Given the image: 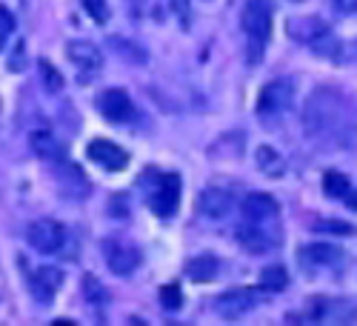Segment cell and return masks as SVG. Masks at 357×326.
<instances>
[{
    "label": "cell",
    "mask_w": 357,
    "mask_h": 326,
    "mask_svg": "<svg viewBox=\"0 0 357 326\" xmlns=\"http://www.w3.org/2000/svg\"><path fill=\"white\" fill-rule=\"evenodd\" d=\"M303 129L323 146H346L354 132V109L349 98L332 86H320L303 106Z\"/></svg>",
    "instance_id": "1"
},
{
    "label": "cell",
    "mask_w": 357,
    "mask_h": 326,
    "mask_svg": "<svg viewBox=\"0 0 357 326\" xmlns=\"http://www.w3.org/2000/svg\"><path fill=\"white\" fill-rule=\"evenodd\" d=\"M275 29V3L272 0H249L243 9V32L249 38V61L257 64Z\"/></svg>",
    "instance_id": "2"
},
{
    "label": "cell",
    "mask_w": 357,
    "mask_h": 326,
    "mask_svg": "<svg viewBox=\"0 0 357 326\" xmlns=\"http://www.w3.org/2000/svg\"><path fill=\"white\" fill-rule=\"evenodd\" d=\"M291 103H294V83L289 77H278V80L263 86L260 101H257V117L263 124L280 121V117L291 109Z\"/></svg>",
    "instance_id": "3"
},
{
    "label": "cell",
    "mask_w": 357,
    "mask_h": 326,
    "mask_svg": "<svg viewBox=\"0 0 357 326\" xmlns=\"http://www.w3.org/2000/svg\"><path fill=\"white\" fill-rule=\"evenodd\" d=\"M181 189H183V184L177 175H160L155 181V186L146 195L149 209H152L158 218H172L177 212V206H181Z\"/></svg>",
    "instance_id": "4"
},
{
    "label": "cell",
    "mask_w": 357,
    "mask_h": 326,
    "mask_svg": "<svg viewBox=\"0 0 357 326\" xmlns=\"http://www.w3.org/2000/svg\"><path fill=\"white\" fill-rule=\"evenodd\" d=\"M26 241L32 244L38 252H43V255H57V252L66 246L69 232H66L63 223H57V221H52V218H40V221H35V223H29Z\"/></svg>",
    "instance_id": "5"
},
{
    "label": "cell",
    "mask_w": 357,
    "mask_h": 326,
    "mask_svg": "<svg viewBox=\"0 0 357 326\" xmlns=\"http://www.w3.org/2000/svg\"><path fill=\"white\" fill-rule=\"evenodd\" d=\"M66 54H69V61H72L80 83H92L100 75V69H103L100 49L95 43H89V40H72L66 46Z\"/></svg>",
    "instance_id": "6"
},
{
    "label": "cell",
    "mask_w": 357,
    "mask_h": 326,
    "mask_svg": "<svg viewBox=\"0 0 357 326\" xmlns=\"http://www.w3.org/2000/svg\"><path fill=\"white\" fill-rule=\"evenodd\" d=\"M95 106L109 124H132L137 117V109L123 89H106L95 98Z\"/></svg>",
    "instance_id": "7"
},
{
    "label": "cell",
    "mask_w": 357,
    "mask_h": 326,
    "mask_svg": "<svg viewBox=\"0 0 357 326\" xmlns=\"http://www.w3.org/2000/svg\"><path fill=\"white\" fill-rule=\"evenodd\" d=\"M237 241H241L243 249L260 255V252H269L280 244V235L269 229V221H246L237 226Z\"/></svg>",
    "instance_id": "8"
},
{
    "label": "cell",
    "mask_w": 357,
    "mask_h": 326,
    "mask_svg": "<svg viewBox=\"0 0 357 326\" xmlns=\"http://www.w3.org/2000/svg\"><path fill=\"white\" fill-rule=\"evenodd\" d=\"M354 318L357 312L349 301H329V298H312L309 309L303 312V320H314V323H351Z\"/></svg>",
    "instance_id": "9"
},
{
    "label": "cell",
    "mask_w": 357,
    "mask_h": 326,
    "mask_svg": "<svg viewBox=\"0 0 357 326\" xmlns=\"http://www.w3.org/2000/svg\"><path fill=\"white\" fill-rule=\"evenodd\" d=\"M86 158L95 166H100L103 172H123L129 166V155L121 149L117 143L106 140V138H95L86 146Z\"/></svg>",
    "instance_id": "10"
},
{
    "label": "cell",
    "mask_w": 357,
    "mask_h": 326,
    "mask_svg": "<svg viewBox=\"0 0 357 326\" xmlns=\"http://www.w3.org/2000/svg\"><path fill=\"white\" fill-rule=\"evenodd\" d=\"M103 255H106V266L114 275H132L140 263V252L129 244H121V241H106Z\"/></svg>",
    "instance_id": "11"
},
{
    "label": "cell",
    "mask_w": 357,
    "mask_h": 326,
    "mask_svg": "<svg viewBox=\"0 0 357 326\" xmlns=\"http://www.w3.org/2000/svg\"><path fill=\"white\" fill-rule=\"evenodd\" d=\"M257 292L255 289H231L226 295H220L218 298V312L229 320H237V318H243L249 315L255 306H257Z\"/></svg>",
    "instance_id": "12"
},
{
    "label": "cell",
    "mask_w": 357,
    "mask_h": 326,
    "mask_svg": "<svg viewBox=\"0 0 357 326\" xmlns=\"http://www.w3.org/2000/svg\"><path fill=\"white\" fill-rule=\"evenodd\" d=\"M61 286H63V272L57 269V266H40V269H35L32 278H29V289H32V295L40 304H49Z\"/></svg>",
    "instance_id": "13"
},
{
    "label": "cell",
    "mask_w": 357,
    "mask_h": 326,
    "mask_svg": "<svg viewBox=\"0 0 357 326\" xmlns=\"http://www.w3.org/2000/svg\"><path fill=\"white\" fill-rule=\"evenodd\" d=\"M340 260H343V252L332 244H309V246L301 249V263L309 272L329 269V266H337Z\"/></svg>",
    "instance_id": "14"
},
{
    "label": "cell",
    "mask_w": 357,
    "mask_h": 326,
    "mask_svg": "<svg viewBox=\"0 0 357 326\" xmlns=\"http://www.w3.org/2000/svg\"><path fill=\"white\" fill-rule=\"evenodd\" d=\"M231 206H234V198L226 189H206V192L197 195V212L203 218H209V221L226 218L231 212Z\"/></svg>",
    "instance_id": "15"
},
{
    "label": "cell",
    "mask_w": 357,
    "mask_h": 326,
    "mask_svg": "<svg viewBox=\"0 0 357 326\" xmlns=\"http://www.w3.org/2000/svg\"><path fill=\"white\" fill-rule=\"evenodd\" d=\"M243 215H246V221H275L278 218V200L272 195H263V192L246 195L243 198Z\"/></svg>",
    "instance_id": "16"
},
{
    "label": "cell",
    "mask_w": 357,
    "mask_h": 326,
    "mask_svg": "<svg viewBox=\"0 0 357 326\" xmlns=\"http://www.w3.org/2000/svg\"><path fill=\"white\" fill-rule=\"evenodd\" d=\"M323 189H326V195H329V198L343 200V203H349V206H354V209H357V192H354V186H351V181L346 175L329 172L323 177Z\"/></svg>",
    "instance_id": "17"
},
{
    "label": "cell",
    "mask_w": 357,
    "mask_h": 326,
    "mask_svg": "<svg viewBox=\"0 0 357 326\" xmlns=\"http://www.w3.org/2000/svg\"><path fill=\"white\" fill-rule=\"evenodd\" d=\"M218 269H220V263H218L215 255H197V258H192V260L186 263V275H189V281H195V283L215 281Z\"/></svg>",
    "instance_id": "18"
},
{
    "label": "cell",
    "mask_w": 357,
    "mask_h": 326,
    "mask_svg": "<svg viewBox=\"0 0 357 326\" xmlns=\"http://www.w3.org/2000/svg\"><path fill=\"white\" fill-rule=\"evenodd\" d=\"M260 286H263L266 292H283V289L289 286V272L283 269L280 263L266 266V269L260 272Z\"/></svg>",
    "instance_id": "19"
},
{
    "label": "cell",
    "mask_w": 357,
    "mask_h": 326,
    "mask_svg": "<svg viewBox=\"0 0 357 326\" xmlns=\"http://www.w3.org/2000/svg\"><path fill=\"white\" fill-rule=\"evenodd\" d=\"M257 166H260V172L263 175H269V177H280L283 175V158L272 149V146H260L257 149Z\"/></svg>",
    "instance_id": "20"
},
{
    "label": "cell",
    "mask_w": 357,
    "mask_h": 326,
    "mask_svg": "<svg viewBox=\"0 0 357 326\" xmlns=\"http://www.w3.org/2000/svg\"><path fill=\"white\" fill-rule=\"evenodd\" d=\"M32 143H35V149H38V155H43L46 161H61L63 158V146L57 143L49 132H40V135H35L32 138Z\"/></svg>",
    "instance_id": "21"
},
{
    "label": "cell",
    "mask_w": 357,
    "mask_h": 326,
    "mask_svg": "<svg viewBox=\"0 0 357 326\" xmlns=\"http://www.w3.org/2000/svg\"><path fill=\"white\" fill-rule=\"evenodd\" d=\"M160 304H163L169 312L181 309V306H183V292H181V286H177V283L163 286V289H160Z\"/></svg>",
    "instance_id": "22"
},
{
    "label": "cell",
    "mask_w": 357,
    "mask_h": 326,
    "mask_svg": "<svg viewBox=\"0 0 357 326\" xmlns=\"http://www.w3.org/2000/svg\"><path fill=\"white\" fill-rule=\"evenodd\" d=\"M38 69H40V77H43V83H46L49 92H61V89H63V77L57 75V69H54L49 61H40Z\"/></svg>",
    "instance_id": "23"
},
{
    "label": "cell",
    "mask_w": 357,
    "mask_h": 326,
    "mask_svg": "<svg viewBox=\"0 0 357 326\" xmlns=\"http://www.w3.org/2000/svg\"><path fill=\"white\" fill-rule=\"evenodd\" d=\"M83 6H86L89 15H92V20H98V23H106L109 15H112L106 0H83Z\"/></svg>",
    "instance_id": "24"
},
{
    "label": "cell",
    "mask_w": 357,
    "mask_h": 326,
    "mask_svg": "<svg viewBox=\"0 0 357 326\" xmlns=\"http://www.w3.org/2000/svg\"><path fill=\"white\" fill-rule=\"evenodd\" d=\"M12 29H15L12 15H9L6 9H0V49L6 46V40H9V35H12Z\"/></svg>",
    "instance_id": "25"
},
{
    "label": "cell",
    "mask_w": 357,
    "mask_h": 326,
    "mask_svg": "<svg viewBox=\"0 0 357 326\" xmlns=\"http://www.w3.org/2000/svg\"><path fill=\"white\" fill-rule=\"evenodd\" d=\"M83 289H86L89 298H92V295H98V298H106V292L98 286V281H95L92 275H86V278H83Z\"/></svg>",
    "instance_id": "26"
},
{
    "label": "cell",
    "mask_w": 357,
    "mask_h": 326,
    "mask_svg": "<svg viewBox=\"0 0 357 326\" xmlns=\"http://www.w3.org/2000/svg\"><path fill=\"white\" fill-rule=\"evenodd\" d=\"M317 229L320 232H326V229H329V232H354V226L351 223H335V221H323V223H317Z\"/></svg>",
    "instance_id": "27"
},
{
    "label": "cell",
    "mask_w": 357,
    "mask_h": 326,
    "mask_svg": "<svg viewBox=\"0 0 357 326\" xmlns=\"http://www.w3.org/2000/svg\"><path fill=\"white\" fill-rule=\"evenodd\" d=\"M332 3L340 15H354L357 12V0H332Z\"/></svg>",
    "instance_id": "28"
},
{
    "label": "cell",
    "mask_w": 357,
    "mask_h": 326,
    "mask_svg": "<svg viewBox=\"0 0 357 326\" xmlns=\"http://www.w3.org/2000/svg\"><path fill=\"white\" fill-rule=\"evenodd\" d=\"M169 3H172V9H174L177 15H181V17H186V15H189V0H169Z\"/></svg>",
    "instance_id": "29"
},
{
    "label": "cell",
    "mask_w": 357,
    "mask_h": 326,
    "mask_svg": "<svg viewBox=\"0 0 357 326\" xmlns=\"http://www.w3.org/2000/svg\"><path fill=\"white\" fill-rule=\"evenodd\" d=\"M129 3H132V9H140V6L146 3V0H129Z\"/></svg>",
    "instance_id": "30"
}]
</instances>
